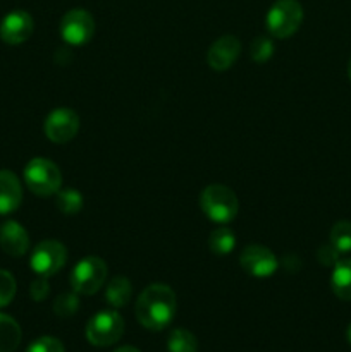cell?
I'll list each match as a JSON object with an SVG mask.
<instances>
[{"label":"cell","mask_w":351,"mask_h":352,"mask_svg":"<svg viewBox=\"0 0 351 352\" xmlns=\"http://www.w3.org/2000/svg\"><path fill=\"white\" fill-rule=\"evenodd\" d=\"M33 17L26 10L16 9L7 14L0 23V38L9 45H21L33 34Z\"/></svg>","instance_id":"obj_11"},{"label":"cell","mask_w":351,"mask_h":352,"mask_svg":"<svg viewBox=\"0 0 351 352\" xmlns=\"http://www.w3.org/2000/svg\"><path fill=\"white\" fill-rule=\"evenodd\" d=\"M81 301H79V294L72 292H65L61 294L54 301V313L61 318H69V316H74L78 313Z\"/></svg>","instance_id":"obj_22"},{"label":"cell","mask_w":351,"mask_h":352,"mask_svg":"<svg viewBox=\"0 0 351 352\" xmlns=\"http://www.w3.org/2000/svg\"><path fill=\"white\" fill-rule=\"evenodd\" d=\"M0 248L12 258H21L30 250V236L16 220H7L0 227Z\"/></svg>","instance_id":"obj_13"},{"label":"cell","mask_w":351,"mask_h":352,"mask_svg":"<svg viewBox=\"0 0 351 352\" xmlns=\"http://www.w3.org/2000/svg\"><path fill=\"white\" fill-rule=\"evenodd\" d=\"M114 352H140V349H136V347H133V346H123Z\"/></svg>","instance_id":"obj_28"},{"label":"cell","mask_w":351,"mask_h":352,"mask_svg":"<svg viewBox=\"0 0 351 352\" xmlns=\"http://www.w3.org/2000/svg\"><path fill=\"white\" fill-rule=\"evenodd\" d=\"M26 352H65L64 346L55 337H40L34 342L30 344Z\"/></svg>","instance_id":"obj_25"},{"label":"cell","mask_w":351,"mask_h":352,"mask_svg":"<svg viewBox=\"0 0 351 352\" xmlns=\"http://www.w3.org/2000/svg\"><path fill=\"white\" fill-rule=\"evenodd\" d=\"M23 201V188L17 175L10 170H0V215L16 212Z\"/></svg>","instance_id":"obj_14"},{"label":"cell","mask_w":351,"mask_h":352,"mask_svg":"<svg viewBox=\"0 0 351 352\" xmlns=\"http://www.w3.org/2000/svg\"><path fill=\"white\" fill-rule=\"evenodd\" d=\"M167 349L169 352H198V340L189 330L176 329L169 336Z\"/></svg>","instance_id":"obj_19"},{"label":"cell","mask_w":351,"mask_h":352,"mask_svg":"<svg viewBox=\"0 0 351 352\" xmlns=\"http://www.w3.org/2000/svg\"><path fill=\"white\" fill-rule=\"evenodd\" d=\"M55 205L64 215H76L83 208V195L74 188L58 189L55 196Z\"/></svg>","instance_id":"obj_18"},{"label":"cell","mask_w":351,"mask_h":352,"mask_svg":"<svg viewBox=\"0 0 351 352\" xmlns=\"http://www.w3.org/2000/svg\"><path fill=\"white\" fill-rule=\"evenodd\" d=\"M240 40L233 34H226V36H220L219 40L213 41L212 47L209 48L206 62L213 71H227L229 67H233L236 58L240 57Z\"/></svg>","instance_id":"obj_12"},{"label":"cell","mask_w":351,"mask_h":352,"mask_svg":"<svg viewBox=\"0 0 351 352\" xmlns=\"http://www.w3.org/2000/svg\"><path fill=\"white\" fill-rule=\"evenodd\" d=\"M24 182L33 195L47 198L57 195L62 186V175L57 165L48 158H33L24 167Z\"/></svg>","instance_id":"obj_3"},{"label":"cell","mask_w":351,"mask_h":352,"mask_svg":"<svg viewBox=\"0 0 351 352\" xmlns=\"http://www.w3.org/2000/svg\"><path fill=\"white\" fill-rule=\"evenodd\" d=\"M209 246L212 250V253L224 256V254H229L234 250V246H236V236H234V232L231 229L222 227V229H217L210 234Z\"/></svg>","instance_id":"obj_20"},{"label":"cell","mask_w":351,"mask_h":352,"mask_svg":"<svg viewBox=\"0 0 351 352\" xmlns=\"http://www.w3.org/2000/svg\"><path fill=\"white\" fill-rule=\"evenodd\" d=\"M330 244L336 248L339 253L351 251V222L341 220L330 229Z\"/></svg>","instance_id":"obj_21"},{"label":"cell","mask_w":351,"mask_h":352,"mask_svg":"<svg viewBox=\"0 0 351 352\" xmlns=\"http://www.w3.org/2000/svg\"><path fill=\"white\" fill-rule=\"evenodd\" d=\"M200 206L210 220L227 223L237 215L240 203L236 192L222 184H210L200 195Z\"/></svg>","instance_id":"obj_2"},{"label":"cell","mask_w":351,"mask_h":352,"mask_svg":"<svg viewBox=\"0 0 351 352\" xmlns=\"http://www.w3.org/2000/svg\"><path fill=\"white\" fill-rule=\"evenodd\" d=\"M107 274H109V268L102 258L85 256L72 268L69 282L76 294L92 296L98 292L105 284Z\"/></svg>","instance_id":"obj_5"},{"label":"cell","mask_w":351,"mask_h":352,"mask_svg":"<svg viewBox=\"0 0 351 352\" xmlns=\"http://www.w3.org/2000/svg\"><path fill=\"white\" fill-rule=\"evenodd\" d=\"M267 30L274 38L292 36L303 23V7L298 0H275L267 12Z\"/></svg>","instance_id":"obj_4"},{"label":"cell","mask_w":351,"mask_h":352,"mask_svg":"<svg viewBox=\"0 0 351 352\" xmlns=\"http://www.w3.org/2000/svg\"><path fill=\"white\" fill-rule=\"evenodd\" d=\"M176 311H178V298L176 292L165 284H151L143 289L136 299L134 313L136 318L145 329L164 330L165 327L171 325L174 320Z\"/></svg>","instance_id":"obj_1"},{"label":"cell","mask_w":351,"mask_h":352,"mask_svg":"<svg viewBox=\"0 0 351 352\" xmlns=\"http://www.w3.org/2000/svg\"><path fill=\"white\" fill-rule=\"evenodd\" d=\"M67 261V250L61 241H41L33 250L30 267L38 277H52L58 274Z\"/></svg>","instance_id":"obj_7"},{"label":"cell","mask_w":351,"mask_h":352,"mask_svg":"<svg viewBox=\"0 0 351 352\" xmlns=\"http://www.w3.org/2000/svg\"><path fill=\"white\" fill-rule=\"evenodd\" d=\"M131 296H133V287H131V282L126 277H114L107 284L105 301L112 308H123V306H126L129 302Z\"/></svg>","instance_id":"obj_17"},{"label":"cell","mask_w":351,"mask_h":352,"mask_svg":"<svg viewBox=\"0 0 351 352\" xmlns=\"http://www.w3.org/2000/svg\"><path fill=\"white\" fill-rule=\"evenodd\" d=\"M339 254H341L339 251H337L330 243L326 244V246H322L319 251H317L319 261L322 265H326V267H332V265H336L337 261H339Z\"/></svg>","instance_id":"obj_27"},{"label":"cell","mask_w":351,"mask_h":352,"mask_svg":"<svg viewBox=\"0 0 351 352\" xmlns=\"http://www.w3.org/2000/svg\"><path fill=\"white\" fill-rule=\"evenodd\" d=\"M330 287L337 298L343 301H351V258L339 260L334 265Z\"/></svg>","instance_id":"obj_15"},{"label":"cell","mask_w":351,"mask_h":352,"mask_svg":"<svg viewBox=\"0 0 351 352\" xmlns=\"http://www.w3.org/2000/svg\"><path fill=\"white\" fill-rule=\"evenodd\" d=\"M30 294L34 301H45L50 294V285H48V277H38L36 280L31 282Z\"/></svg>","instance_id":"obj_26"},{"label":"cell","mask_w":351,"mask_h":352,"mask_svg":"<svg viewBox=\"0 0 351 352\" xmlns=\"http://www.w3.org/2000/svg\"><path fill=\"white\" fill-rule=\"evenodd\" d=\"M348 76H350L351 79V57H350V62H348Z\"/></svg>","instance_id":"obj_29"},{"label":"cell","mask_w":351,"mask_h":352,"mask_svg":"<svg viewBox=\"0 0 351 352\" xmlns=\"http://www.w3.org/2000/svg\"><path fill=\"white\" fill-rule=\"evenodd\" d=\"M16 291L17 285L14 275L7 270H0V308H6L12 302Z\"/></svg>","instance_id":"obj_24"},{"label":"cell","mask_w":351,"mask_h":352,"mask_svg":"<svg viewBox=\"0 0 351 352\" xmlns=\"http://www.w3.org/2000/svg\"><path fill=\"white\" fill-rule=\"evenodd\" d=\"M240 263L244 268V272L258 278L270 277L279 268L275 254L262 244H250V246L244 248L240 256Z\"/></svg>","instance_id":"obj_10"},{"label":"cell","mask_w":351,"mask_h":352,"mask_svg":"<svg viewBox=\"0 0 351 352\" xmlns=\"http://www.w3.org/2000/svg\"><path fill=\"white\" fill-rule=\"evenodd\" d=\"M124 333V320L114 309L98 311L86 325V339L96 347H107L116 344Z\"/></svg>","instance_id":"obj_6"},{"label":"cell","mask_w":351,"mask_h":352,"mask_svg":"<svg viewBox=\"0 0 351 352\" xmlns=\"http://www.w3.org/2000/svg\"><path fill=\"white\" fill-rule=\"evenodd\" d=\"M21 327L12 316L0 313V352H14L19 347Z\"/></svg>","instance_id":"obj_16"},{"label":"cell","mask_w":351,"mask_h":352,"mask_svg":"<svg viewBox=\"0 0 351 352\" xmlns=\"http://www.w3.org/2000/svg\"><path fill=\"white\" fill-rule=\"evenodd\" d=\"M79 131V117L71 109H55L45 120V134L52 143H69Z\"/></svg>","instance_id":"obj_9"},{"label":"cell","mask_w":351,"mask_h":352,"mask_svg":"<svg viewBox=\"0 0 351 352\" xmlns=\"http://www.w3.org/2000/svg\"><path fill=\"white\" fill-rule=\"evenodd\" d=\"M61 34L69 45H85L95 34V19L85 9H71L61 21Z\"/></svg>","instance_id":"obj_8"},{"label":"cell","mask_w":351,"mask_h":352,"mask_svg":"<svg viewBox=\"0 0 351 352\" xmlns=\"http://www.w3.org/2000/svg\"><path fill=\"white\" fill-rule=\"evenodd\" d=\"M348 340H350V344H351V325H350V329H348Z\"/></svg>","instance_id":"obj_30"},{"label":"cell","mask_w":351,"mask_h":352,"mask_svg":"<svg viewBox=\"0 0 351 352\" xmlns=\"http://www.w3.org/2000/svg\"><path fill=\"white\" fill-rule=\"evenodd\" d=\"M274 54V43L267 36H257L250 45V55L255 62H267Z\"/></svg>","instance_id":"obj_23"}]
</instances>
